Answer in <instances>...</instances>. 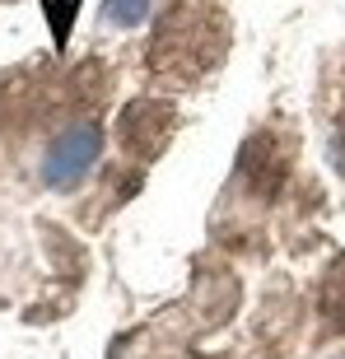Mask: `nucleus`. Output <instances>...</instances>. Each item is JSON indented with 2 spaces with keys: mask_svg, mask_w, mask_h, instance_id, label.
Returning <instances> with one entry per match:
<instances>
[{
  "mask_svg": "<svg viewBox=\"0 0 345 359\" xmlns=\"http://www.w3.org/2000/svg\"><path fill=\"white\" fill-rule=\"evenodd\" d=\"M98 159V126L93 121H75L52 140L47 149V163H42V182L56 187V191H70Z\"/></svg>",
  "mask_w": 345,
  "mask_h": 359,
  "instance_id": "1",
  "label": "nucleus"
},
{
  "mask_svg": "<svg viewBox=\"0 0 345 359\" xmlns=\"http://www.w3.org/2000/svg\"><path fill=\"white\" fill-rule=\"evenodd\" d=\"M145 14H149V0H103V19L112 28H135L145 24Z\"/></svg>",
  "mask_w": 345,
  "mask_h": 359,
  "instance_id": "2",
  "label": "nucleus"
}]
</instances>
